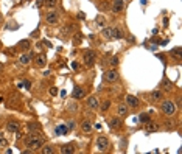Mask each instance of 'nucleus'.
<instances>
[{"instance_id":"1","label":"nucleus","mask_w":182,"mask_h":154,"mask_svg":"<svg viewBox=\"0 0 182 154\" xmlns=\"http://www.w3.org/2000/svg\"><path fill=\"white\" fill-rule=\"evenodd\" d=\"M27 146L31 148V149L41 148V146H42V138L38 137V135H34V134H31V135L27 137Z\"/></svg>"},{"instance_id":"2","label":"nucleus","mask_w":182,"mask_h":154,"mask_svg":"<svg viewBox=\"0 0 182 154\" xmlns=\"http://www.w3.org/2000/svg\"><path fill=\"white\" fill-rule=\"evenodd\" d=\"M176 111H177V109H176V104H174L173 101L168 100V101H163V103H162V112H163L165 115L171 117V115L176 114Z\"/></svg>"},{"instance_id":"3","label":"nucleus","mask_w":182,"mask_h":154,"mask_svg":"<svg viewBox=\"0 0 182 154\" xmlns=\"http://www.w3.org/2000/svg\"><path fill=\"white\" fill-rule=\"evenodd\" d=\"M82 61L86 66H94V62L97 61V53L92 52V50H86L84 55H82Z\"/></svg>"},{"instance_id":"4","label":"nucleus","mask_w":182,"mask_h":154,"mask_svg":"<svg viewBox=\"0 0 182 154\" xmlns=\"http://www.w3.org/2000/svg\"><path fill=\"white\" fill-rule=\"evenodd\" d=\"M109 146H111V143H109V138H108V137L100 135V137L97 138V148H98L100 151H108Z\"/></svg>"},{"instance_id":"5","label":"nucleus","mask_w":182,"mask_h":154,"mask_svg":"<svg viewBox=\"0 0 182 154\" xmlns=\"http://www.w3.org/2000/svg\"><path fill=\"white\" fill-rule=\"evenodd\" d=\"M58 20H59V14H58L56 11H48V13L45 14V22H47L48 25H56Z\"/></svg>"},{"instance_id":"6","label":"nucleus","mask_w":182,"mask_h":154,"mask_svg":"<svg viewBox=\"0 0 182 154\" xmlns=\"http://www.w3.org/2000/svg\"><path fill=\"white\" fill-rule=\"evenodd\" d=\"M103 78H104V81L114 83V81H117V79H118V73H117V70H108V72H104Z\"/></svg>"},{"instance_id":"7","label":"nucleus","mask_w":182,"mask_h":154,"mask_svg":"<svg viewBox=\"0 0 182 154\" xmlns=\"http://www.w3.org/2000/svg\"><path fill=\"white\" fill-rule=\"evenodd\" d=\"M87 106H89L90 109H98V107H100V100H98L95 95L89 97V98H87Z\"/></svg>"},{"instance_id":"8","label":"nucleus","mask_w":182,"mask_h":154,"mask_svg":"<svg viewBox=\"0 0 182 154\" xmlns=\"http://www.w3.org/2000/svg\"><path fill=\"white\" fill-rule=\"evenodd\" d=\"M145 131H146L148 134H151V132H157V131H159V123H156V121H146Z\"/></svg>"},{"instance_id":"9","label":"nucleus","mask_w":182,"mask_h":154,"mask_svg":"<svg viewBox=\"0 0 182 154\" xmlns=\"http://www.w3.org/2000/svg\"><path fill=\"white\" fill-rule=\"evenodd\" d=\"M126 104H128V107H137L139 106V98L135 95H128L126 97Z\"/></svg>"},{"instance_id":"10","label":"nucleus","mask_w":182,"mask_h":154,"mask_svg":"<svg viewBox=\"0 0 182 154\" xmlns=\"http://www.w3.org/2000/svg\"><path fill=\"white\" fill-rule=\"evenodd\" d=\"M20 129V123L19 121H8L7 123V131L10 132H19Z\"/></svg>"},{"instance_id":"11","label":"nucleus","mask_w":182,"mask_h":154,"mask_svg":"<svg viewBox=\"0 0 182 154\" xmlns=\"http://www.w3.org/2000/svg\"><path fill=\"white\" fill-rule=\"evenodd\" d=\"M125 8V2L123 0H114V7H112V11L115 13V14H118V13H122V10Z\"/></svg>"},{"instance_id":"12","label":"nucleus","mask_w":182,"mask_h":154,"mask_svg":"<svg viewBox=\"0 0 182 154\" xmlns=\"http://www.w3.org/2000/svg\"><path fill=\"white\" fill-rule=\"evenodd\" d=\"M84 97H86V90H84L82 87L76 86V87L73 89V98H76V100H81V98H84Z\"/></svg>"},{"instance_id":"13","label":"nucleus","mask_w":182,"mask_h":154,"mask_svg":"<svg viewBox=\"0 0 182 154\" xmlns=\"http://www.w3.org/2000/svg\"><path fill=\"white\" fill-rule=\"evenodd\" d=\"M117 114H118L120 117H126V115L129 114V107H128V104H118V107H117Z\"/></svg>"},{"instance_id":"14","label":"nucleus","mask_w":182,"mask_h":154,"mask_svg":"<svg viewBox=\"0 0 182 154\" xmlns=\"http://www.w3.org/2000/svg\"><path fill=\"white\" fill-rule=\"evenodd\" d=\"M61 152H62V154H73V152H75V145H73V143H65V145L61 148Z\"/></svg>"},{"instance_id":"15","label":"nucleus","mask_w":182,"mask_h":154,"mask_svg":"<svg viewBox=\"0 0 182 154\" xmlns=\"http://www.w3.org/2000/svg\"><path fill=\"white\" fill-rule=\"evenodd\" d=\"M45 64H47V56L42 55V53L38 55V56H36V66H38V67H44Z\"/></svg>"},{"instance_id":"16","label":"nucleus","mask_w":182,"mask_h":154,"mask_svg":"<svg viewBox=\"0 0 182 154\" xmlns=\"http://www.w3.org/2000/svg\"><path fill=\"white\" fill-rule=\"evenodd\" d=\"M151 100L153 101H159V100H162V97H163V93H162V90H159V89H156V90H153L151 92Z\"/></svg>"},{"instance_id":"17","label":"nucleus","mask_w":182,"mask_h":154,"mask_svg":"<svg viewBox=\"0 0 182 154\" xmlns=\"http://www.w3.org/2000/svg\"><path fill=\"white\" fill-rule=\"evenodd\" d=\"M103 38H104V39H114V28H112V27L104 28V30H103Z\"/></svg>"},{"instance_id":"18","label":"nucleus","mask_w":182,"mask_h":154,"mask_svg":"<svg viewBox=\"0 0 182 154\" xmlns=\"http://www.w3.org/2000/svg\"><path fill=\"white\" fill-rule=\"evenodd\" d=\"M120 126H122V121H120L118 118H111V120H109V128L117 129V128H120Z\"/></svg>"},{"instance_id":"19","label":"nucleus","mask_w":182,"mask_h":154,"mask_svg":"<svg viewBox=\"0 0 182 154\" xmlns=\"http://www.w3.org/2000/svg\"><path fill=\"white\" fill-rule=\"evenodd\" d=\"M125 38V33H123V30L122 28H114V39H123Z\"/></svg>"},{"instance_id":"20","label":"nucleus","mask_w":182,"mask_h":154,"mask_svg":"<svg viewBox=\"0 0 182 154\" xmlns=\"http://www.w3.org/2000/svg\"><path fill=\"white\" fill-rule=\"evenodd\" d=\"M81 129L84 131V132H90V131H92V125H90V121H82L81 123Z\"/></svg>"},{"instance_id":"21","label":"nucleus","mask_w":182,"mask_h":154,"mask_svg":"<svg viewBox=\"0 0 182 154\" xmlns=\"http://www.w3.org/2000/svg\"><path fill=\"white\" fill-rule=\"evenodd\" d=\"M31 58H33V55H22V56H20V64H24V66L30 64Z\"/></svg>"},{"instance_id":"22","label":"nucleus","mask_w":182,"mask_h":154,"mask_svg":"<svg viewBox=\"0 0 182 154\" xmlns=\"http://www.w3.org/2000/svg\"><path fill=\"white\" fill-rule=\"evenodd\" d=\"M28 129H30V131H41V125L31 121V123H28Z\"/></svg>"},{"instance_id":"23","label":"nucleus","mask_w":182,"mask_h":154,"mask_svg":"<svg viewBox=\"0 0 182 154\" xmlns=\"http://www.w3.org/2000/svg\"><path fill=\"white\" fill-rule=\"evenodd\" d=\"M44 3H45V7H48V8H55L56 3H58V0H44Z\"/></svg>"},{"instance_id":"24","label":"nucleus","mask_w":182,"mask_h":154,"mask_svg":"<svg viewBox=\"0 0 182 154\" xmlns=\"http://www.w3.org/2000/svg\"><path fill=\"white\" fill-rule=\"evenodd\" d=\"M95 22H97L100 27H104V24H106V19H104L103 16H97V17H95Z\"/></svg>"},{"instance_id":"25","label":"nucleus","mask_w":182,"mask_h":154,"mask_svg":"<svg viewBox=\"0 0 182 154\" xmlns=\"http://www.w3.org/2000/svg\"><path fill=\"white\" fill-rule=\"evenodd\" d=\"M0 146H8V140L2 132H0Z\"/></svg>"},{"instance_id":"26","label":"nucleus","mask_w":182,"mask_h":154,"mask_svg":"<svg viewBox=\"0 0 182 154\" xmlns=\"http://www.w3.org/2000/svg\"><path fill=\"white\" fill-rule=\"evenodd\" d=\"M19 47H20L22 50H28V48H30V41H22V42L19 44Z\"/></svg>"},{"instance_id":"27","label":"nucleus","mask_w":182,"mask_h":154,"mask_svg":"<svg viewBox=\"0 0 182 154\" xmlns=\"http://www.w3.org/2000/svg\"><path fill=\"white\" fill-rule=\"evenodd\" d=\"M109 107H111V101H109V100H106V101L101 104V111H103V112H106Z\"/></svg>"},{"instance_id":"28","label":"nucleus","mask_w":182,"mask_h":154,"mask_svg":"<svg viewBox=\"0 0 182 154\" xmlns=\"http://www.w3.org/2000/svg\"><path fill=\"white\" fill-rule=\"evenodd\" d=\"M53 152V148L51 146H44L42 148V154H51Z\"/></svg>"},{"instance_id":"29","label":"nucleus","mask_w":182,"mask_h":154,"mask_svg":"<svg viewBox=\"0 0 182 154\" xmlns=\"http://www.w3.org/2000/svg\"><path fill=\"white\" fill-rule=\"evenodd\" d=\"M140 121H142V123L149 121V115H148V114H142V115H140Z\"/></svg>"},{"instance_id":"30","label":"nucleus","mask_w":182,"mask_h":154,"mask_svg":"<svg viewBox=\"0 0 182 154\" xmlns=\"http://www.w3.org/2000/svg\"><path fill=\"white\" fill-rule=\"evenodd\" d=\"M111 66H112V67H117V66H118V56H114V58L111 59Z\"/></svg>"},{"instance_id":"31","label":"nucleus","mask_w":182,"mask_h":154,"mask_svg":"<svg viewBox=\"0 0 182 154\" xmlns=\"http://www.w3.org/2000/svg\"><path fill=\"white\" fill-rule=\"evenodd\" d=\"M171 53H173L174 56H177V58H179V56H180V48H179V47H176V48H173V50H171Z\"/></svg>"},{"instance_id":"32","label":"nucleus","mask_w":182,"mask_h":154,"mask_svg":"<svg viewBox=\"0 0 182 154\" xmlns=\"http://www.w3.org/2000/svg\"><path fill=\"white\" fill-rule=\"evenodd\" d=\"M163 89H165V90H171V83L165 79V81H163Z\"/></svg>"},{"instance_id":"33","label":"nucleus","mask_w":182,"mask_h":154,"mask_svg":"<svg viewBox=\"0 0 182 154\" xmlns=\"http://www.w3.org/2000/svg\"><path fill=\"white\" fill-rule=\"evenodd\" d=\"M75 121L73 120H70V121H67V129H75Z\"/></svg>"},{"instance_id":"34","label":"nucleus","mask_w":182,"mask_h":154,"mask_svg":"<svg viewBox=\"0 0 182 154\" xmlns=\"http://www.w3.org/2000/svg\"><path fill=\"white\" fill-rule=\"evenodd\" d=\"M65 129H67V128H64V126H58V128H56V134H64Z\"/></svg>"},{"instance_id":"35","label":"nucleus","mask_w":182,"mask_h":154,"mask_svg":"<svg viewBox=\"0 0 182 154\" xmlns=\"http://www.w3.org/2000/svg\"><path fill=\"white\" fill-rule=\"evenodd\" d=\"M165 123H166V129H168V131H170V129H171V131L174 129V123H173V121H165Z\"/></svg>"},{"instance_id":"36","label":"nucleus","mask_w":182,"mask_h":154,"mask_svg":"<svg viewBox=\"0 0 182 154\" xmlns=\"http://www.w3.org/2000/svg\"><path fill=\"white\" fill-rule=\"evenodd\" d=\"M20 86H24L25 89H30V87H31V83H30V81H22Z\"/></svg>"},{"instance_id":"37","label":"nucleus","mask_w":182,"mask_h":154,"mask_svg":"<svg viewBox=\"0 0 182 154\" xmlns=\"http://www.w3.org/2000/svg\"><path fill=\"white\" fill-rule=\"evenodd\" d=\"M58 93V89L56 87H50V95H56Z\"/></svg>"},{"instance_id":"38","label":"nucleus","mask_w":182,"mask_h":154,"mask_svg":"<svg viewBox=\"0 0 182 154\" xmlns=\"http://www.w3.org/2000/svg\"><path fill=\"white\" fill-rule=\"evenodd\" d=\"M81 42V34H76L75 36V44H79Z\"/></svg>"},{"instance_id":"39","label":"nucleus","mask_w":182,"mask_h":154,"mask_svg":"<svg viewBox=\"0 0 182 154\" xmlns=\"http://www.w3.org/2000/svg\"><path fill=\"white\" fill-rule=\"evenodd\" d=\"M42 3H44V0H38V2H36L38 7H42Z\"/></svg>"},{"instance_id":"40","label":"nucleus","mask_w":182,"mask_h":154,"mask_svg":"<svg viewBox=\"0 0 182 154\" xmlns=\"http://www.w3.org/2000/svg\"><path fill=\"white\" fill-rule=\"evenodd\" d=\"M0 72H3V66L2 64H0Z\"/></svg>"},{"instance_id":"41","label":"nucleus","mask_w":182,"mask_h":154,"mask_svg":"<svg viewBox=\"0 0 182 154\" xmlns=\"http://www.w3.org/2000/svg\"><path fill=\"white\" fill-rule=\"evenodd\" d=\"M2 19H3V16H2V13H0V22H2Z\"/></svg>"}]
</instances>
